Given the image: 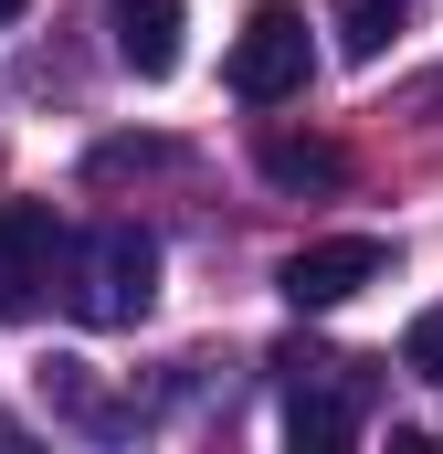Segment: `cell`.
<instances>
[{"label":"cell","mask_w":443,"mask_h":454,"mask_svg":"<svg viewBox=\"0 0 443 454\" xmlns=\"http://www.w3.org/2000/svg\"><path fill=\"white\" fill-rule=\"evenodd\" d=\"M264 180H285V191H328V180H338V148H317V137H264Z\"/></svg>","instance_id":"cell-8"},{"label":"cell","mask_w":443,"mask_h":454,"mask_svg":"<svg viewBox=\"0 0 443 454\" xmlns=\"http://www.w3.org/2000/svg\"><path fill=\"white\" fill-rule=\"evenodd\" d=\"M307 74H317L307 11H296V0H253V11H243V32H232V53H222V85H232L243 106H296V96H307Z\"/></svg>","instance_id":"cell-3"},{"label":"cell","mask_w":443,"mask_h":454,"mask_svg":"<svg viewBox=\"0 0 443 454\" xmlns=\"http://www.w3.org/2000/svg\"><path fill=\"white\" fill-rule=\"evenodd\" d=\"M21 11H32V0H0V21H21Z\"/></svg>","instance_id":"cell-11"},{"label":"cell","mask_w":443,"mask_h":454,"mask_svg":"<svg viewBox=\"0 0 443 454\" xmlns=\"http://www.w3.org/2000/svg\"><path fill=\"white\" fill-rule=\"evenodd\" d=\"M380 275H391V243H380V232H328V243H296V254L275 264V286H285L296 317H328V307H348V296L380 286Z\"/></svg>","instance_id":"cell-4"},{"label":"cell","mask_w":443,"mask_h":454,"mask_svg":"<svg viewBox=\"0 0 443 454\" xmlns=\"http://www.w3.org/2000/svg\"><path fill=\"white\" fill-rule=\"evenodd\" d=\"M169 159H180L169 137H106V148L85 159V180H127V169H169Z\"/></svg>","instance_id":"cell-9"},{"label":"cell","mask_w":443,"mask_h":454,"mask_svg":"<svg viewBox=\"0 0 443 454\" xmlns=\"http://www.w3.org/2000/svg\"><path fill=\"white\" fill-rule=\"evenodd\" d=\"M64 275V223L53 201H0V317H32Z\"/></svg>","instance_id":"cell-5"},{"label":"cell","mask_w":443,"mask_h":454,"mask_svg":"<svg viewBox=\"0 0 443 454\" xmlns=\"http://www.w3.org/2000/svg\"><path fill=\"white\" fill-rule=\"evenodd\" d=\"M328 21H338V53L348 64H380L412 32V0H328Z\"/></svg>","instance_id":"cell-7"},{"label":"cell","mask_w":443,"mask_h":454,"mask_svg":"<svg viewBox=\"0 0 443 454\" xmlns=\"http://www.w3.org/2000/svg\"><path fill=\"white\" fill-rule=\"evenodd\" d=\"M275 391H285V444L296 454H338V444H359V423H369V402H380V359L285 339L275 348Z\"/></svg>","instance_id":"cell-1"},{"label":"cell","mask_w":443,"mask_h":454,"mask_svg":"<svg viewBox=\"0 0 443 454\" xmlns=\"http://www.w3.org/2000/svg\"><path fill=\"white\" fill-rule=\"evenodd\" d=\"M401 370H412V380H433V391H443V307H423V317L401 328Z\"/></svg>","instance_id":"cell-10"},{"label":"cell","mask_w":443,"mask_h":454,"mask_svg":"<svg viewBox=\"0 0 443 454\" xmlns=\"http://www.w3.org/2000/svg\"><path fill=\"white\" fill-rule=\"evenodd\" d=\"M64 307L85 328H137L159 307V232H137V223L64 232Z\"/></svg>","instance_id":"cell-2"},{"label":"cell","mask_w":443,"mask_h":454,"mask_svg":"<svg viewBox=\"0 0 443 454\" xmlns=\"http://www.w3.org/2000/svg\"><path fill=\"white\" fill-rule=\"evenodd\" d=\"M116 64L137 74V85H169L180 74V0H116Z\"/></svg>","instance_id":"cell-6"}]
</instances>
